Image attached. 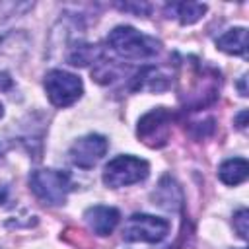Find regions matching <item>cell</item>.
I'll return each mask as SVG.
<instances>
[{
  "label": "cell",
  "mask_w": 249,
  "mask_h": 249,
  "mask_svg": "<svg viewBox=\"0 0 249 249\" xmlns=\"http://www.w3.org/2000/svg\"><path fill=\"white\" fill-rule=\"evenodd\" d=\"M107 45L111 47V51L115 54H119L121 58H126V60L152 58L160 53V47H161L160 41H156L150 35H144V33L136 31L130 25L115 27L107 37Z\"/></svg>",
  "instance_id": "1"
},
{
  "label": "cell",
  "mask_w": 249,
  "mask_h": 249,
  "mask_svg": "<svg viewBox=\"0 0 249 249\" xmlns=\"http://www.w3.org/2000/svg\"><path fill=\"white\" fill-rule=\"evenodd\" d=\"M29 187L33 195L45 204H62L72 189L70 175L56 169H37L29 175Z\"/></svg>",
  "instance_id": "2"
},
{
  "label": "cell",
  "mask_w": 249,
  "mask_h": 249,
  "mask_svg": "<svg viewBox=\"0 0 249 249\" xmlns=\"http://www.w3.org/2000/svg\"><path fill=\"white\" fill-rule=\"evenodd\" d=\"M150 165L146 160L134 156H117L103 169V183L111 189L140 183L148 177Z\"/></svg>",
  "instance_id": "3"
},
{
  "label": "cell",
  "mask_w": 249,
  "mask_h": 249,
  "mask_svg": "<svg viewBox=\"0 0 249 249\" xmlns=\"http://www.w3.org/2000/svg\"><path fill=\"white\" fill-rule=\"evenodd\" d=\"M45 91L54 107H68L80 99L84 86L76 74L66 70H51L45 76Z\"/></svg>",
  "instance_id": "4"
},
{
  "label": "cell",
  "mask_w": 249,
  "mask_h": 249,
  "mask_svg": "<svg viewBox=\"0 0 249 249\" xmlns=\"http://www.w3.org/2000/svg\"><path fill=\"white\" fill-rule=\"evenodd\" d=\"M171 121H173V113L167 111L165 107H158L148 111L140 121H138V128L136 134L138 138L150 146V148H161L167 144L169 134H171Z\"/></svg>",
  "instance_id": "5"
},
{
  "label": "cell",
  "mask_w": 249,
  "mask_h": 249,
  "mask_svg": "<svg viewBox=\"0 0 249 249\" xmlns=\"http://www.w3.org/2000/svg\"><path fill=\"white\" fill-rule=\"evenodd\" d=\"M169 231V222L163 218H156L150 214H132L123 230L124 241H144L158 243Z\"/></svg>",
  "instance_id": "6"
},
{
  "label": "cell",
  "mask_w": 249,
  "mask_h": 249,
  "mask_svg": "<svg viewBox=\"0 0 249 249\" xmlns=\"http://www.w3.org/2000/svg\"><path fill=\"white\" fill-rule=\"evenodd\" d=\"M107 138L101 134H86L82 138H78L72 148H70V160L74 165L82 167V169H89L93 167L107 152Z\"/></svg>",
  "instance_id": "7"
},
{
  "label": "cell",
  "mask_w": 249,
  "mask_h": 249,
  "mask_svg": "<svg viewBox=\"0 0 249 249\" xmlns=\"http://www.w3.org/2000/svg\"><path fill=\"white\" fill-rule=\"evenodd\" d=\"M89 230L97 235H111L113 230L117 228L119 220H121V214L117 208L113 206H103V204H97V206H91L86 210L84 214Z\"/></svg>",
  "instance_id": "8"
},
{
  "label": "cell",
  "mask_w": 249,
  "mask_h": 249,
  "mask_svg": "<svg viewBox=\"0 0 249 249\" xmlns=\"http://www.w3.org/2000/svg\"><path fill=\"white\" fill-rule=\"evenodd\" d=\"M216 45L220 51H224L228 54L247 56V29L245 27L228 29L224 35H220L216 39Z\"/></svg>",
  "instance_id": "9"
},
{
  "label": "cell",
  "mask_w": 249,
  "mask_h": 249,
  "mask_svg": "<svg viewBox=\"0 0 249 249\" xmlns=\"http://www.w3.org/2000/svg\"><path fill=\"white\" fill-rule=\"evenodd\" d=\"M247 173H249V163H247V160H243V158L226 160V161L220 165V169H218L220 181L226 183V185H231V187L243 183V181L247 179Z\"/></svg>",
  "instance_id": "10"
},
{
  "label": "cell",
  "mask_w": 249,
  "mask_h": 249,
  "mask_svg": "<svg viewBox=\"0 0 249 249\" xmlns=\"http://www.w3.org/2000/svg\"><path fill=\"white\" fill-rule=\"evenodd\" d=\"M167 12H173V18H177L183 25H191L204 16L206 6L200 2H179V4H169Z\"/></svg>",
  "instance_id": "11"
},
{
  "label": "cell",
  "mask_w": 249,
  "mask_h": 249,
  "mask_svg": "<svg viewBox=\"0 0 249 249\" xmlns=\"http://www.w3.org/2000/svg\"><path fill=\"white\" fill-rule=\"evenodd\" d=\"M130 88L132 89H163V88H167V80L156 70V68H150V66H146V68H142L134 78H132V84H130Z\"/></svg>",
  "instance_id": "12"
},
{
  "label": "cell",
  "mask_w": 249,
  "mask_h": 249,
  "mask_svg": "<svg viewBox=\"0 0 249 249\" xmlns=\"http://www.w3.org/2000/svg\"><path fill=\"white\" fill-rule=\"evenodd\" d=\"M95 60H97V49L93 45H88V43L74 45L68 53V62L72 66H86V64L95 62Z\"/></svg>",
  "instance_id": "13"
},
{
  "label": "cell",
  "mask_w": 249,
  "mask_h": 249,
  "mask_svg": "<svg viewBox=\"0 0 249 249\" xmlns=\"http://www.w3.org/2000/svg\"><path fill=\"white\" fill-rule=\"evenodd\" d=\"M247 222H249V212L247 208H239L235 214H233V228L235 231L239 233L241 239H247Z\"/></svg>",
  "instance_id": "14"
},
{
  "label": "cell",
  "mask_w": 249,
  "mask_h": 249,
  "mask_svg": "<svg viewBox=\"0 0 249 249\" xmlns=\"http://www.w3.org/2000/svg\"><path fill=\"white\" fill-rule=\"evenodd\" d=\"M119 10L123 12H132L136 16H146L150 12V6L148 4H130V2H124V4H117Z\"/></svg>",
  "instance_id": "15"
},
{
  "label": "cell",
  "mask_w": 249,
  "mask_h": 249,
  "mask_svg": "<svg viewBox=\"0 0 249 249\" xmlns=\"http://www.w3.org/2000/svg\"><path fill=\"white\" fill-rule=\"evenodd\" d=\"M12 86H14V82H12L10 74L0 72V91H8V89H12Z\"/></svg>",
  "instance_id": "16"
},
{
  "label": "cell",
  "mask_w": 249,
  "mask_h": 249,
  "mask_svg": "<svg viewBox=\"0 0 249 249\" xmlns=\"http://www.w3.org/2000/svg\"><path fill=\"white\" fill-rule=\"evenodd\" d=\"M245 119H247V111H241V113L237 115V119H235L239 128H245Z\"/></svg>",
  "instance_id": "17"
},
{
  "label": "cell",
  "mask_w": 249,
  "mask_h": 249,
  "mask_svg": "<svg viewBox=\"0 0 249 249\" xmlns=\"http://www.w3.org/2000/svg\"><path fill=\"white\" fill-rule=\"evenodd\" d=\"M239 93L245 97L247 95V89H245V76H241V80H239Z\"/></svg>",
  "instance_id": "18"
},
{
  "label": "cell",
  "mask_w": 249,
  "mask_h": 249,
  "mask_svg": "<svg viewBox=\"0 0 249 249\" xmlns=\"http://www.w3.org/2000/svg\"><path fill=\"white\" fill-rule=\"evenodd\" d=\"M4 198H6V189L2 187V191H0V202H4Z\"/></svg>",
  "instance_id": "19"
},
{
  "label": "cell",
  "mask_w": 249,
  "mask_h": 249,
  "mask_svg": "<svg viewBox=\"0 0 249 249\" xmlns=\"http://www.w3.org/2000/svg\"><path fill=\"white\" fill-rule=\"evenodd\" d=\"M2 115H4V105L0 103V117H2Z\"/></svg>",
  "instance_id": "20"
}]
</instances>
